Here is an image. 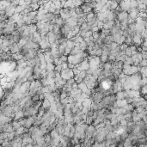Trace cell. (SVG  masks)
<instances>
[{"instance_id":"obj_1","label":"cell","mask_w":147,"mask_h":147,"mask_svg":"<svg viewBox=\"0 0 147 147\" xmlns=\"http://www.w3.org/2000/svg\"><path fill=\"white\" fill-rule=\"evenodd\" d=\"M60 74H61V78H63L64 80H65V81H68V80L71 79V78H74L75 77L74 73H73L72 71V69H69V68L63 70Z\"/></svg>"},{"instance_id":"obj_2","label":"cell","mask_w":147,"mask_h":147,"mask_svg":"<svg viewBox=\"0 0 147 147\" xmlns=\"http://www.w3.org/2000/svg\"><path fill=\"white\" fill-rule=\"evenodd\" d=\"M112 36H113L114 42L117 43L119 46H121V45H123V44L125 43L126 38L123 36V35H122V31H121V32H120V33H117V34L112 35Z\"/></svg>"},{"instance_id":"obj_3","label":"cell","mask_w":147,"mask_h":147,"mask_svg":"<svg viewBox=\"0 0 147 147\" xmlns=\"http://www.w3.org/2000/svg\"><path fill=\"white\" fill-rule=\"evenodd\" d=\"M77 67H78V69L80 71H88L89 70V59L86 58L81 64H79L78 65H77Z\"/></svg>"},{"instance_id":"obj_4","label":"cell","mask_w":147,"mask_h":147,"mask_svg":"<svg viewBox=\"0 0 147 147\" xmlns=\"http://www.w3.org/2000/svg\"><path fill=\"white\" fill-rule=\"evenodd\" d=\"M128 19H129V13L127 12V11H121V12L119 13L118 16H117V21H118L120 23L127 22Z\"/></svg>"},{"instance_id":"obj_5","label":"cell","mask_w":147,"mask_h":147,"mask_svg":"<svg viewBox=\"0 0 147 147\" xmlns=\"http://www.w3.org/2000/svg\"><path fill=\"white\" fill-rule=\"evenodd\" d=\"M104 97H105V96H104L103 94L96 92V93H95L92 96H91V99H92L93 102H96V103L99 104L102 102V100H103Z\"/></svg>"},{"instance_id":"obj_6","label":"cell","mask_w":147,"mask_h":147,"mask_svg":"<svg viewBox=\"0 0 147 147\" xmlns=\"http://www.w3.org/2000/svg\"><path fill=\"white\" fill-rule=\"evenodd\" d=\"M22 50V47H19L18 44H13L10 47V53L11 54H16V53H19Z\"/></svg>"},{"instance_id":"obj_7","label":"cell","mask_w":147,"mask_h":147,"mask_svg":"<svg viewBox=\"0 0 147 147\" xmlns=\"http://www.w3.org/2000/svg\"><path fill=\"white\" fill-rule=\"evenodd\" d=\"M116 24V21H108L103 25L104 30H111Z\"/></svg>"},{"instance_id":"obj_8","label":"cell","mask_w":147,"mask_h":147,"mask_svg":"<svg viewBox=\"0 0 147 147\" xmlns=\"http://www.w3.org/2000/svg\"><path fill=\"white\" fill-rule=\"evenodd\" d=\"M47 38H48V40H49V42H50V44H53L54 42H56L57 41V35H55L54 33L53 32H48L47 34Z\"/></svg>"},{"instance_id":"obj_9","label":"cell","mask_w":147,"mask_h":147,"mask_svg":"<svg viewBox=\"0 0 147 147\" xmlns=\"http://www.w3.org/2000/svg\"><path fill=\"white\" fill-rule=\"evenodd\" d=\"M138 14H139V11H138V9L131 10V11L129 12V18L133 19V20H136L138 17Z\"/></svg>"},{"instance_id":"obj_10","label":"cell","mask_w":147,"mask_h":147,"mask_svg":"<svg viewBox=\"0 0 147 147\" xmlns=\"http://www.w3.org/2000/svg\"><path fill=\"white\" fill-rule=\"evenodd\" d=\"M127 105H128L127 100H117V102L114 103V108H125Z\"/></svg>"},{"instance_id":"obj_11","label":"cell","mask_w":147,"mask_h":147,"mask_svg":"<svg viewBox=\"0 0 147 147\" xmlns=\"http://www.w3.org/2000/svg\"><path fill=\"white\" fill-rule=\"evenodd\" d=\"M51 106H52L51 102H50V101H48L47 99H45V100L42 102L41 107L43 108L44 109H46L47 111L50 110V108H51Z\"/></svg>"},{"instance_id":"obj_12","label":"cell","mask_w":147,"mask_h":147,"mask_svg":"<svg viewBox=\"0 0 147 147\" xmlns=\"http://www.w3.org/2000/svg\"><path fill=\"white\" fill-rule=\"evenodd\" d=\"M91 29H92V27L89 26L87 22H84V23H83L80 26V30L82 32H88V31H90Z\"/></svg>"},{"instance_id":"obj_13","label":"cell","mask_w":147,"mask_h":147,"mask_svg":"<svg viewBox=\"0 0 147 147\" xmlns=\"http://www.w3.org/2000/svg\"><path fill=\"white\" fill-rule=\"evenodd\" d=\"M29 30L31 35H34V34L38 32V27H37L36 24H32V25L29 26Z\"/></svg>"},{"instance_id":"obj_14","label":"cell","mask_w":147,"mask_h":147,"mask_svg":"<svg viewBox=\"0 0 147 147\" xmlns=\"http://www.w3.org/2000/svg\"><path fill=\"white\" fill-rule=\"evenodd\" d=\"M124 65H133V60L132 57H127L126 59L124 60Z\"/></svg>"},{"instance_id":"obj_15","label":"cell","mask_w":147,"mask_h":147,"mask_svg":"<svg viewBox=\"0 0 147 147\" xmlns=\"http://www.w3.org/2000/svg\"><path fill=\"white\" fill-rule=\"evenodd\" d=\"M78 89H79L82 92H84V91L88 89V87H87V85L85 84V83H84V82H83V83H81V84H78Z\"/></svg>"},{"instance_id":"obj_16","label":"cell","mask_w":147,"mask_h":147,"mask_svg":"<svg viewBox=\"0 0 147 147\" xmlns=\"http://www.w3.org/2000/svg\"><path fill=\"white\" fill-rule=\"evenodd\" d=\"M55 65L54 64H47V72H50V71H53L55 70Z\"/></svg>"},{"instance_id":"obj_17","label":"cell","mask_w":147,"mask_h":147,"mask_svg":"<svg viewBox=\"0 0 147 147\" xmlns=\"http://www.w3.org/2000/svg\"><path fill=\"white\" fill-rule=\"evenodd\" d=\"M75 83H77L76 80H75V78H71V79L66 81V85H67V86H71V87H72V85L75 84Z\"/></svg>"},{"instance_id":"obj_18","label":"cell","mask_w":147,"mask_h":147,"mask_svg":"<svg viewBox=\"0 0 147 147\" xmlns=\"http://www.w3.org/2000/svg\"><path fill=\"white\" fill-rule=\"evenodd\" d=\"M60 59L62 60L63 63H68V56H66V55H61Z\"/></svg>"},{"instance_id":"obj_19","label":"cell","mask_w":147,"mask_h":147,"mask_svg":"<svg viewBox=\"0 0 147 147\" xmlns=\"http://www.w3.org/2000/svg\"><path fill=\"white\" fill-rule=\"evenodd\" d=\"M139 66L140 67H147V60L146 59H143L139 64Z\"/></svg>"},{"instance_id":"obj_20","label":"cell","mask_w":147,"mask_h":147,"mask_svg":"<svg viewBox=\"0 0 147 147\" xmlns=\"http://www.w3.org/2000/svg\"><path fill=\"white\" fill-rule=\"evenodd\" d=\"M141 54H142V58H143V59L147 60V52L146 51H142Z\"/></svg>"},{"instance_id":"obj_21","label":"cell","mask_w":147,"mask_h":147,"mask_svg":"<svg viewBox=\"0 0 147 147\" xmlns=\"http://www.w3.org/2000/svg\"><path fill=\"white\" fill-rule=\"evenodd\" d=\"M142 47H147V39H145L144 40V42H143V45H142Z\"/></svg>"},{"instance_id":"obj_22","label":"cell","mask_w":147,"mask_h":147,"mask_svg":"<svg viewBox=\"0 0 147 147\" xmlns=\"http://www.w3.org/2000/svg\"><path fill=\"white\" fill-rule=\"evenodd\" d=\"M145 110H146V111H147V108H145Z\"/></svg>"}]
</instances>
